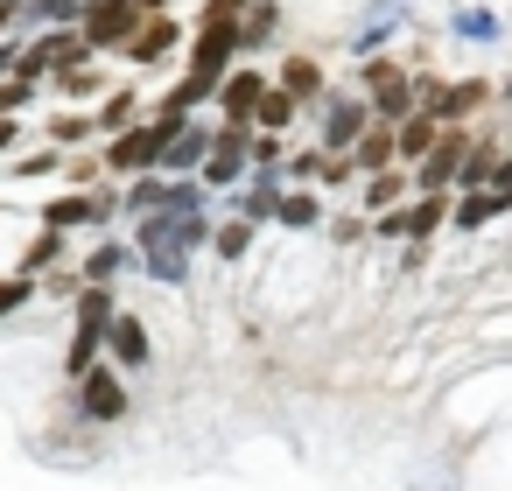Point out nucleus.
I'll use <instances>...</instances> for the list:
<instances>
[{
	"instance_id": "obj_30",
	"label": "nucleus",
	"mask_w": 512,
	"mask_h": 491,
	"mask_svg": "<svg viewBox=\"0 0 512 491\" xmlns=\"http://www.w3.org/2000/svg\"><path fill=\"white\" fill-rule=\"evenodd\" d=\"M64 260H71V232H36V239L22 246L15 274H50V267H64Z\"/></svg>"
},
{
	"instance_id": "obj_44",
	"label": "nucleus",
	"mask_w": 512,
	"mask_h": 491,
	"mask_svg": "<svg viewBox=\"0 0 512 491\" xmlns=\"http://www.w3.org/2000/svg\"><path fill=\"white\" fill-rule=\"evenodd\" d=\"M351 183H358L351 155H330V162H323V176H316V190H351Z\"/></svg>"
},
{
	"instance_id": "obj_33",
	"label": "nucleus",
	"mask_w": 512,
	"mask_h": 491,
	"mask_svg": "<svg viewBox=\"0 0 512 491\" xmlns=\"http://www.w3.org/2000/svg\"><path fill=\"white\" fill-rule=\"evenodd\" d=\"M253 239H260V225H246V218H218V232H211V253H218L225 267H239V260L253 253Z\"/></svg>"
},
{
	"instance_id": "obj_48",
	"label": "nucleus",
	"mask_w": 512,
	"mask_h": 491,
	"mask_svg": "<svg viewBox=\"0 0 512 491\" xmlns=\"http://www.w3.org/2000/svg\"><path fill=\"white\" fill-rule=\"evenodd\" d=\"M0 36H15V8H8V0H0Z\"/></svg>"
},
{
	"instance_id": "obj_12",
	"label": "nucleus",
	"mask_w": 512,
	"mask_h": 491,
	"mask_svg": "<svg viewBox=\"0 0 512 491\" xmlns=\"http://www.w3.org/2000/svg\"><path fill=\"white\" fill-rule=\"evenodd\" d=\"M211 134H218V113H211V106H204V113H190V120L162 141L155 176H197V169H204V155H211Z\"/></svg>"
},
{
	"instance_id": "obj_23",
	"label": "nucleus",
	"mask_w": 512,
	"mask_h": 491,
	"mask_svg": "<svg viewBox=\"0 0 512 491\" xmlns=\"http://www.w3.org/2000/svg\"><path fill=\"white\" fill-rule=\"evenodd\" d=\"M407 197H414V183H407L400 162L379 169V176H358V211H365V218H379V211H393V204H407Z\"/></svg>"
},
{
	"instance_id": "obj_17",
	"label": "nucleus",
	"mask_w": 512,
	"mask_h": 491,
	"mask_svg": "<svg viewBox=\"0 0 512 491\" xmlns=\"http://www.w3.org/2000/svg\"><path fill=\"white\" fill-rule=\"evenodd\" d=\"M449 36L470 43V50H498L505 43V15L484 8V0H456V8H449Z\"/></svg>"
},
{
	"instance_id": "obj_14",
	"label": "nucleus",
	"mask_w": 512,
	"mask_h": 491,
	"mask_svg": "<svg viewBox=\"0 0 512 491\" xmlns=\"http://www.w3.org/2000/svg\"><path fill=\"white\" fill-rule=\"evenodd\" d=\"M78 414L85 421H120L127 414V372L120 365H92L78 379Z\"/></svg>"
},
{
	"instance_id": "obj_2",
	"label": "nucleus",
	"mask_w": 512,
	"mask_h": 491,
	"mask_svg": "<svg viewBox=\"0 0 512 491\" xmlns=\"http://www.w3.org/2000/svg\"><path fill=\"white\" fill-rule=\"evenodd\" d=\"M113 309H120L113 288H78V302H71V344H64V372H71V379H85V372L106 358V323H113Z\"/></svg>"
},
{
	"instance_id": "obj_22",
	"label": "nucleus",
	"mask_w": 512,
	"mask_h": 491,
	"mask_svg": "<svg viewBox=\"0 0 512 491\" xmlns=\"http://www.w3.org/2000/svg\"><path fill=\"white\" fill-rule=\"evenodd\" d=\"M435 134H442V120H435L428 106H414V113L393 127V162H400V169H414V162L435 148Z\"/></svg>"
},
{
	"instance_id": "obj_49",
	"label": "nucleus",
	"mask_w": 512,
	"mask_h": 491,
	"mask_svg": "<svg viewBox=\"0 0 512 491\" xmlns=\"http://www.w3.org/2000/svg\"><path fill=\"white\" fill-rule=\"evenodd\" d=\"M505 148H512V120H505Z\"/></svg>"
},
{
	"instance_id": "obj_11",
	"label": "nucleus",
	"mask_w": 512,
	"mask_h": 491,
	"mask_svg": "<svg viewBox=\"0 0 512 491\" xmlns=\"http://www.w3.org/2000/svg\"><path fill=\"white\" fill-rule=\"evenodd\" d=\"M183 43H190V29H183L176 15H148V22L127 36L120 64H134V71H162L169 57H183Z\"/></svg>"
},
{
	"instance_id": "obj_45",
	"label": "nucleus",
	"mask_w": 512,
	"mask_h": 491,
	"mask_svg": "<svg viewBox=\"0 0 512 491\" xmlns=\"http://www.w3.org/2000/svg\"><path fill=\"white\" fill-rule=\"evenodd\" d=\"M246 8H253V0H204V8H197L190 22H239Z\"/></svg>"
},
{
	"instance_id": "obj_9",
	"label": "nucleus",
	"mask_w": 512,
	"mask_h": 491,
	"mask_svg": "<svg viewBox=\"0 0 512 491\" xmlns=\"http://www.w3.org/2000/svg\"><path fill=\"white\" fill-rule=\"evenodd\" d=\"M267 85H274V71H267V64H253V57H239V64L211 85V113H218V120H246V127H253V106L267 99Z\"/></svg>"
},
{
	"instance_id": "obj_15",
	"label": "nucleus",
	"mask_w": 512,
	"mask_h": 491,
	"mask_svg": "<svg viewBox=\"0 0 512 491\" xmlns=\"http://www.w3.org/2000/svg\"><path fill=\"white\" fill-rule=\"evenodd\" d=\"M106 358H113L120 372H148L155 344H148V323H141L134 309H113V323H106Z\"/></svg>"
},
{
	"instance_id": "obj_28",
	"label": "nucleus",
	"mask_w": 512,
	"mask_h": 491,
	"mask_svg": "<svg viewBox=\"0 0 512 491\" xmlns=\"http://www.w3.org/2000/svg\"><path fill=\"white\" fill-rule=\"evenodd\" d=\"M505 218V204L491 197V190H470V197H449V232H484V225H498Z\"/></svg>"
},
{
	"instance_id": "obj_1",
	"label": "nucleus",
	"mask_w": 512,
	"mask_h": 491,
	"mask_svg": "<svg viewBox=\"0 0 512 491\" xmlns=\"http://www.w3.org/2000/svg\"><path fill=\"white\" fill-rule=\"evenodd\" d=\"M134 225V253H141V274H155L162 288H190V246H183V218L176 211H148V218H127Z\"/></svg>"
},
{
	"instance_id": "obj_24",
	"label": "nucleus",
	"mask_w": 512,
	"mask_h": 491,
	"mask_svg": "<svg viewBox=\"0 0 512 491\" xmlns=\"http://www.w3.org/2000/svg\"><path fill=\"white\" fill-rule=\"evenodd\" d=\"M274 225H281V232H323V190L288 183L281 204H274Z\"/></svg>"
},
{
	"instance_id": "obj_36",
	"label": "nucleus",
	"mask_w": 512,
	"mask_h": 491,
	"mask_svg": "<svg viewBox=\"0 0 512 491\" xmlns=\"http://www.w3.org/2000/svg\"><path fill=\"white\" fill-rule=\"evenodd\" d=\"M162 211H176V218H190V211H211V190H204L197 176H169V183H162Z\"/></svg>"
},
{
	"instance_id": "obj_21",
	"label": "nucleus",
	"mask_w": 512,
	"mask_h": 491,
	"mask_svg": "<svg viewBox=\"0 0 512 491\" xmlns=\"http://www.w3.org/2000/svg\"><path fill=\"white\" fill-rule=\"evenodd\" d=\"M43 92H57L64 106H85V99H106L113 85H106V71H99V57H92V64H64V71H50Z\"/></svg>"
},
{
	"instance_id": "obj_39",
	"label": "nucleus",
	"mask_w": 512,
	"mask_h": 491,
	"mask_svg": "<svg viewBox=\"0 0 512 491\" xmlns=\"http://www.w3.org/2000/svg\"><path fill=\"white\" fill-rule=\"evenodd\" d=\"M78 288H85V281H78V267H71V260H64V267H50V274H36V295H50V302H78Z\"/></svg>"
},
{
	"instance_id": "obj_35",
	"label": "nucleus",
	"mask_w": 512,
	"mask_h": 491,
	"mask_svg": "<svg viewBox=\"0 0 512 491\" xmlns=\"http://www.w3.org/2000/svg\"><path fill=\"white\" fill-rule=\"evenodd\" d=\"M92 134H99V127H92V113H78V106H71V113H57V120L43 127V141H50V148H64V155H71V148H85Z\"/></svg>"
},
{
	"instance_id": "obj_27",
	"label": "nucleus",
	"mask_w": 512,
	"mask_h": 491,
	"mask_svg": "<svg viewBox=\"0 0 512 491\" xmlns=\"http://www.w3.org/2000/svg\"><path fill=\"white\" fill-rule=\"evenodd\" d=\"M414 64L400 57V50H372V57H358L351 64V92H379V85H393V78H407Z\"/></svg>"
},
{
	"instance_id": "obj_38",
	"label": "nucleus",
	"mask_w": 512,
	"mask_h": 491,
	"mask_svg": "<svg viewBox=\"0 0 512 491\" xmlns=\"http://www.w3.org/2000/svg\"><path fill=\"white\" fill-rule=\"evenodd\" d=\"M323 162H330V155H323V148L309 141V148H288V162H281V176H288V183H309V190H316V176H323Z\"/></svg>"
},
{
	"instance_id": "obj_5",
	"label": "nucleus",
	"mask_w": 512,
	"mask_h": 491,
	"mask_svg": "<svg viewBox=\"0 0 512 491\" xmlns=\"http://www.w3.org/2000/svg\"><path fill=\"white\" fill-rule=\"evenodd\" d=\"M141 0H85V15H78V36L92 43V57H120L127 36L141 29Z\"/></svg>"
},
{
	"instance_id": "obj_13",
	"label": "nucleus",
	"mask_w": 512,
	"mask_h": 491,
	"mask_svg": "<svg viewBox=\"0 0 512 491\" xmlns=\"http://www.w3.org/2000/svg\"><path fill=\"white\" fill-rule=\"evenodd\" d=\"M421 106H428L442 127H470V120L491 106V85H484V78H442V85H435Z\"/></svg>"
},
{
	"instance_id": "obj_6",
	"label": "nucleus",
	"mask_w": 512,
	"mask_h": 491,
	"mask_svg": "<svg viewBox=\"0 0 512 491\" xmlns=\"http://www.w3.org/2000/svg\"><path fill=\"white\" fill-rule=\"evenodd\" d=\"M64 64H92V43L71 29V22H57V29H36L29 43H22V64H15V78H50V71H64Z\"/></svg>"
},
{
	"instance_id": "obj_25",
	"label": "nucleus",
	"mask_w": 512,
	"mask_h": 491,
	"mask_svg": "<svg viewBox=\"0 0 512 491\" xmlns=\"http://www.w3.org/2000/svg\"><path fill=\"white\" fill-rule=\"evenodd\" d=\"M365 106H372V127H400V120L421 106V92H414V71H407V78H393V85H379V92H365Z\"/></svg>"
},
{
	"instance_id": "obj_3",
	"label": "nucleus",
	"mask_w": 512,
	"mask_h": 491,
	"mask_svg": "<svg viewBox=\"0 0 512 491\" xmlns=\"http://www.w3.org/2000/svg\"><path fill=\"white\" fill-rule=\"evenodd\" d=\"M302 120H316V148L323 155H351V141L372 127V106H365V92H351V85H330Z\"/></svg>"
},
{
	"instance_id": "obj_41",
	"label": "nucleus",
	"mask_w": 512,
	"mask_h": 491,
	"mask_svg": "<svg viewBox=\"0 0 512 491\" xmlns=\"http://www.w3.org/2000/svg\"><path fill=\"white\" fill-rule=\"evenodd\" d=\"M323 232H330L337 246H358V239H372V218H365V211H337V218H323Z\"/></svg>"
},
{
	"instance_id": "obj_10",
	"label": "nucleus",
	"mask_w": 512,
	"mask_h": 491,
	"mask_svg": "<svg viewBox=\"0 0 512 491\" xmlns=\"http://www.w3.org/2000/svg\"><path fill=\"white\" fill-rule=\"evenodd\" d=\"M414 29V0H365V8L351 15V57H372L386 50L393 36Z\"/></svg>"
},
{
	"instance_id": "obj_20",
	"label": "nucleus",
	"mask_w": 512,
	"mask_h": 491,
	"mask_svg": "<svg viewBox=\"0 0 512 491\" xmlns=\"http://www.w3.org/2000/svg\"><path fill=\"white\" fill-rule=\"evenodd\" d=\"M281 0H253V8L239 15V57H267L274 43H281Z\"/></svg>"
},
{
	"instance_id": "obj_43",
	"label": "nucleus",
	"mask_w": 512,
	"mask_h": 491,
	"mask_svg": "<svg viewBox=\"0 0 512 491\" xmlns=\"http://www.w3.org/2000/svg\"><path fill=\"white\" fill-rule=\"evenodd\" d=\"M64 183H71V190H92V183H106V162H85V155H71V162H64Z\"/></svg>"
},
{
	"instance_id": "obj_34",
	"label": "nucleus",
	"mask_w": 512,
	"mask_h": 491,
	"mask_svg": "<svg viewBox=\"0 0 512 491\" xmlns=\"http://www.w3.org/2000/svg\"><path fill=\"white\" fill-rule=\"evenodd\" d=\"M295 120H302V106H295L288 92H274V85H267V99L253 106V127H260V134H295Z\"/></svg>"
},
{
	"instance_id": "obj_40",
	"label": "nucleus",
	"mask_w": 512,
	"mask_h": 491,
	"mask_svg": "<svg viewBox=\"0 0 512 491\" xmlns=\"http://www.w3.org/2000/svg\"><path fill=\"white\" fill-rule=\"evenodd\" d=\"M36 302V274H0V323Z\"/></svg>"
},
{
	"instance_id": "obj_18",
	"label": "nucleus",
	"mask_w": 512,
	"mask_h": 491,
	"mask_svg": "<svg viewBox=\"0 0 512 491\" xmlns=\"http://www.w3.org/2000/svg\"><path fill=\"white\" fill-rule=\"evenodd\" d=\"M498 162H505V134H470V148H463V169H456V190H449V197H470V190H491V176H498Z\"/></svg>"
},
{
	"instance_id": "obj_16",
	"label": "nucleus",
	"mask_w": 512,
	"mask_h": 491,
	"mask_svg": "<svg viewBox=\"0 0 512 491\" xmlns=\"http://www.w3.org/2000/svg\"><path fill=\"white\" fill-rule=\"evenodd\" d=\"M127 274H141V253H134L127 239H99V246L78 260V281H85V288H113V281H127Z\"/></svg>"
},
{
	"instance_id": "obj_47",
	"label": "nucleus",
	"mask_w": 512,
	"mask_h": 491,
	"mask_svg": "<svg viewBox=\"0 0 512 491\" xmlns=\"http://www.w3.org/2000/svg\"><path fill=\"white\" fill-rule=\"evenodd\" d=\"M22 148V113H0V155Z\"/></svg>"
},
{
	"instance_id": "obj_32",
	"label": "nucleus",
	"mask_w": 512,
	"mask_h": 491,
	"mask_svg": "<svg viewBox=\"0 0 512 491\" xmlns=\"http://www.w3.org/2000/svg\"><path fill=\"white\" fill-rule=\"evenodd\" d=\"M162 183H169V176H155V169H148V176H127V183H120V218L162 211Z\"/></svg>"
},
{
	"instance_id": "obj_46",
	"label": "nucleus",
	"mask_w": 512,
	"mask_h": 491,
	"mask_svg": "<svg viewBox=\"0 0 512 491\" xmlns=\"http://www.w3.org/2000/svg\"><path fill=\"white\" fill-rule=\"evenodd\" d=\"M22 43H29L22 29H15V36H0V78H15V64H22Z\"/></svg>"
},
{
	"instance_id": "obj_19",
	"label": "nucleus",
	"mask_w": 512,
	"mask_h": 491,
	"mask_svg": "<svg viewBox=\"0 0 512 491\" xmlns=\"http://www.w3.org/2000/svg\"><path fill=\"white\" fill-rule=\"evenodd\" d=\"M274 92H288V99L309 113V106L330 92V71H323L316 57H281V64H274Z\"/></svg>"
},
{
	"instance_id": "obj_8",
	"label": "nucleus",
	"mask_w": 512,
	"mask_h": 491,
	"mask_svg": "<svg viewBox=\"0 0 512 491\" xmlns=\"http://www.w3.org/2000/svg\"><path fill=\"white\" fill-rule=\"evenodd\" d=\"M162 141H169V127L141 113L127 134H113V141H106V155H99V162H106V176H113V183H127V176H148V169L162 162Z\"/></svg>"
},
{
	"instance_id": "obj_7",
	"label": "nucleus",
	"mask_w": 512,
	"mask_h": 491,
	"mask_svg": "<svg viewBox=\"0 0 512 491\" xmlns=\"http://www.w3.org/2000/svg\"><path fill=\"white\" fill-rule=\"evenodd\" d=\"M239 64V22H190V43H183V71L218 85L225 71Z\"/></svg>"
},
{
	"instance_id": "obj_4",
	"label": "nucleus",
	"mask_w": 512,
	"mask_h": 491,
	"mask_svg": "<svg viewBox=\"0 0 512 491\" xmlns=\"http://www.w3.org/2000/svg\"><path fill=\"white\" fill-rule=\"evenodd\" d=\"M246 162H253V127H246V120H218V134H211V155H204L197 183H204L211 197H225V190H239V183H246Z\"/></svg>"
},
{
	"instance_id": "obj_29",
	"label": "nucleus",
	"mask_w": 512,
	"mask_h": 491,
	"mask_svg": "<svg viewBox=\"0 0 512 491\" xmlns=\"http://www.w3.org/2000/svg\"><path fill=\"white\" fill-rule=\"evenodd\" d=\"M43 232H92V197L85 190H64L43 204Z\"/></svg>"
},
{
	"instance_id": "obj_26",
	"label": "nucleus",
	"mask_w": 512,
	"mask_h": 491,
	"mask_svg": "<svg viewBox=\"0 0 512 491\" xmlns=\"http://www.w3.org/2000/svg\"><path fill=\"white\" fill-rule=\"evenodd\" d=\"M141 113H148V106H141V92H134V85H113V92L99 99V113H92V127H99V134L113 141V134H127V127H134Z\"/></svg>"
},
{
	"instance_id": "obj_42",
	"label": "nucleus",
	"mask_w": 512,
	"mask_h": 491,
	"mask_svg": "<svg viewBox=\"0 0 512 491\" xmlns=\"http://www.w3.org/2000/svg\"><path fill=\"white\" fill-rule=\"evenodd\" d=\"M36 92H43L36 78H0V113H29V106H36Z\"/></svg>"
},
{
	"instance_id": "obj_37",
	"label": "nucleus",
	"mask_w": 512,
	"mask_h": 491,
	"mask_svg": "<svg viewBox=\"0 0 512 491\" xmlns=\"http://www.w3.org/2000/svg\"><path fill=\"white\" fill-rule=\"evenodd\" d=\"M15 183H43V176H64V148H36V155H15L8 162Z\"/></svg>"
},
{
	"instance_id": "obj_31",
	"label": "nucleus",
	"mask_w": 512,
	"mask_h": 491,
	"mask_svg": "<svg viewBox=\"0 0 512 491\" xmlns=\"http://www.w3.org/2000/svg\"><path fill=\"white\" fill-rule=\"evenodd\" d=\"M351 169H358V176L393 169V127H365V134L351 141Z\"/></svg>"
}]
</instances>
